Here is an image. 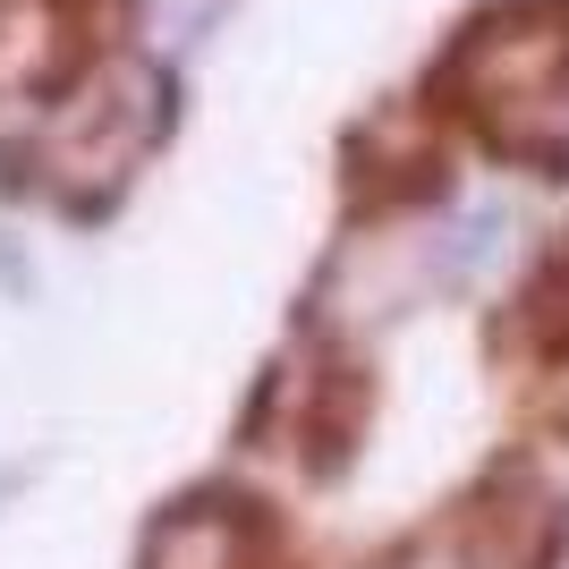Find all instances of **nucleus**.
I'll return each instance as SVG.
<instances>
[{
	"mask_svg": "<svg viewBox=\"0 0 569 569\" xmlns=\"http://www.w3.org/2000/svg\"><path fill=\"white\" fill-rule=\"evenodd\" d=\"M442 102L501 153H536V128L569 102V9L561 0H510L468 26L442 69Z\"/></svg>",
	"mask_w": 569,
	"mask_h": 569,
	"instance_id": "f257e3e1",
	"label": "nucleus"
},
{
	"mask_svg": "<svg viewBox=\"0 0 569 569\" xmlns=\"http://www.w3.org/2000/svg\"><path fill=\"white\" fill-rule=\"evenodd\" d=\"M137 569H289V536L247 493H196L153 519Z\"/></svg>",
	"mask_w": 569,
	"mask_h": 569,
	"instance_id": "f03ea898",
	"label": "nucleus"
},
{
	"mask_svg": "<svg viewBox=\"0 0 569 569\" xmlns=\"http://www.w3.org/2000/svg\"><path fill=\"white\" fill-rule=\"evenodd\" d=\"M493 349L519 391H536L552 417H569V238L527 272V289L493 323Z\"/></svg>",
	"mask_w": 569,
	"mask_h": 569,
	"instance_id": "7ed1b4c3",
	"label": "nucleus"
}]
</instances>
